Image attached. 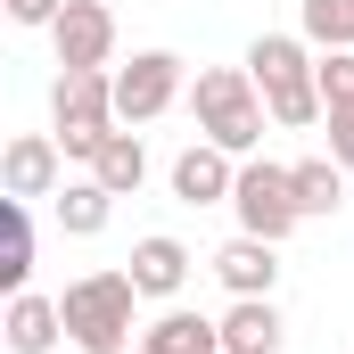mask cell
Segmentation results:
<instances>
[{
	"label": "cell",
	"instance_id": "obj_1",
	"mask_svg": "<svg viewBox=\"0 0 354 354\" xmlns=\"http://www.w3.org/2000/svg\"><path fill=\"white\" fill-rule=\"evenodd\" d=\"M248 75H256V91H264L272 124H288V132H305V124L330 115V107H322V58H313L305 33H256Z\"/></svg>",
	"mask_w": 354,
	"mask_h": 354
},
{
	"label": "cell",
	"instance_id": "obj_2",
	"mask_svg": "<svg viewBox=\"0 0 354 354\" xmlns=\"http://www.w3.org/2000/svg\"><path fill=\"white\" fill-rule=\"evenodd\" d=\"M189 115H198V140H214V149H231V157H256V140H264V91L248 66H206L198 83H189Z\"/></svg>",
	"mask_w": 354,
	"mask_h": 354
},
{
	"label": "cell",
	"instance_id": "obj_3",
	"mask_svg": "<svg viewBox=\"0 0 354 354\" xmlns=\"http://www.w3.org/2000/svg\"><path fill=\"white\" fill-rule=\"evenodd\" d=\"M132 305H140V288H132V272H83L66 297H58V313H66V338L83 354H132Z\"/></svg>",
	"mask_w": 354,
	"mask_h": 354
},
{
	"label": "cell",
	"instance_id": "obj_4",
	"mask_svg": "<svg viewBox=\"0 0 354 354\" xmlns=\"http://www.w3.org/2000/svg\"><path fill=\"white\" fill-rule=\"evenodd\" d=\"M50 124H58V149L66 157H99V140L115 132V75L107 66H66L50 83Z\"/></svg>",
	"mask_w": 354,
	"mask_h": 354
},
{
	"label": "cell",
	"instance_id": "obj_5",
	"mask_svg": "<svg viewBox=\"0 0 354 354\" xmlns=\"http://www.w3.org/2000/svg\"><path fill=\"white\" fill-rule=\"evenodd\" d=\"M231 206H239V231H256V239H272V248L305 223V206H297V174L272 165V157H248V165H239Z\"/></svg>",
	"mask_w": 354,
	"mask_h": 354
},
{
	"label": "cell",
	"instance_id": "obj_6",
	"mask_svg": "<svg viewBox=\"0 0 354 354\" xmlns=\"http://www.w3.org/2000/svg\"><path fill=\"white\" fill-rule=\"evenodd\" d=\"M181 99V58L174 50H140L132 66H115V124H157Z\"/></svg>",
	"mask_w": 354,
	"mask_h": 354
},
{
	"label": "cell",
	"instance_id": "obj_7",
	"mask_svg": "<svg viewBox=\"0 0 354 354\" xmlns=\"http://www.w3.org/2000/svg\"><path fill=\"white\" fill-rule=\"evenodd\" d=\"M58 157H66L58 132H17V140L0 149V198H25V206H33V198H58V189H66V181H58Z\"/></svg>",
	"mask_w": 354,
	"mask_h": 354
},
{
	"label": "cell",
	"instance_id": "obj_8",
	"mask_svg": "<svg viewBox=\"0 0 354 354\" xmlns=\"http://www.w3.org/2000/svg\"><path fill=\"white\" fill-rule=\"evenodd\" d=\"M239 165H248V157H231V149H214V140H189L174 157V198L181 206H231Z\"/></svg>",
	"mask_w": 354,
	"mask_h": 354
},
{
	"label": "cell",
	"instance_id": "obj_9",
	"mask_svg": "<svg viewBox=\"0 0 354 354\" xmlns=\"http://www.w3.org/2000/svg\"><path fill=\"white\" fill-rule=\"evenodd\" d=\"M50 41H58V66H107V50H115V8H107V0H66L58 25H50Z\"/></svg>",
	"mask_w": 354,
	"mask_h": 354
},
{
	"label": "cell",
	"instance_id": "obj_10",
	"mask_svg": "<svg viewBox=\"0 0 354 354\" xmlns=\"http://www.w3.org/2000/svg\"><path fill=\"white\" fill-rule=\"evenodd\" d=\"M214 280H223L231 297H272V280H280V248L256 239V231H239V239L214 248Z\"/></svg>",
	"mask_w": 354,
	"mask_h": 354
},
{
	"label": "cell",
	"instance_id": "obj_11",
	"mask_svg": "<svg viewBox=\"0 0 354 354\" xmlns=\"http://www.w3.org/2000/svg\"><path fill=\"white\" fill-rule=\"evenodd\" d=\"M280 346H288L280 305H272V297H231V313H223V354H280Z\"/></svg>",
	"mask_w": 354,
	"mask_h": 354
},
{
	"label": "cell",
	"instance_id": "obj_12",
	"mask_svg": "<svg viewBox=\"0 0 354 354\" xmlns=\"http://www.w3.org/2000/svg\"><path fill=\"white\" fill-rule=\"evenodd\" d=\"M132 288L140 297H181V280H189V248H181L174 231H149V239H132Z\"/></svg>",
	"mask_w": 354,
	"mask_h": 354
},
{
	"label": "cell",
	"instance_id": "obj_13",
	"mask_svg": "<svg viewBox=\"0 0 354 354\" xmlns=\"http://www.w3.org/2000/svg\"><path fill=\"white\" fill-rule=\"evenodd\" d=\"M140 354H223V322L174 305V313H157V322L140 330Z\"/></svg>",
	"mask_w": 354,
	"mask_h": 354
},
{
	"label": "cell",
	"instance_id": "obj_14",
	"mask_svg": "<svg viewBox=\"0 0 354 354\" xmlns=\"http://www.w3.org/2000/svg\"><path fill=\"white\" fill-rule=\"evenodd\" d=\"M66 338V313H58V297H33V288H17L8 297V354H50Z\"/></svg>",
	"mask_w": 354,
	"mask_h": 354
},
{
	"label": "cell",
	"instance_id": "obj_15",
	"mask_svg": "<svg viewBox=\"0 0 354 354\" xmlns=\"http://www.w3.org/2000/svg\"><path fill=\"white\" fill-rule=\"evenodd\" d=\"M50 206H58V231H66V239H99L107 214H115V189H107V181H66Z\"/></svg>",
	"mask_w": 354,
	"mask_h": 354
},
{
	"label": "cell",
	"instance_id": "obj_16",
	"mask_svg": "<svg viewBox=\"0 0 354 354\" xmlns=\"http://www.w3.org/2000/svg\"><path fill=\"white\" fill-rule=\"evenodd\" d=\"M91 181H107L115 198H132V189L149 181V149H140V132H107L99 157H91Z\"/></svg>",
	"mask_w": 354,
	"mask_h": 354
},
{
	"label": "cell",
	"instance_id": "obj_17",
	"mask_svg": "<svg viewBox=\"0 0 354 354\" xmlns=\"http://www.w3.org/2000/svg\"><path fill=\"white\" fill-rule=\"evenodd\" d=\"M288 174H297V206H305V223L346 206V165H338V157H297Z\"/></svg>",
	"mask_w": 354,
	"mask_h": 354
},
{
	"label": "cell",
	"instance_id": "obj_18",
	"mask_svg": "<svg viewBox=\"0 0 354 354\" xmlns=\"http://www.w3.org/2000/svg\"><path fill=\"white\" fill-rule=\"evenodd\" d=\"M297 25H305L313 50H354V0H305Z\"/></svg>",
	"mask_w": 354,
	"mask_h": 354
},
{
	"label": "cell",
	"instance_id": "obj_19",
	"mask_svg": "<svg viewBox=\"0 0 354 354\" xmlns=\"http://www.w3.org/2000/svg\"><path fill=\"white\" fill-rule=\"evenodd\" d=\"M322 107H354V50H322Z\"/></svg>",
	"mask_w": 354,
	"mask_h": 354
},
{
	"label": "cell",
	"instance_id": "obj_20",
	"mask_svg": "<svg viewBox=\"0 0 354 354\" xmlns=\"http://www.w3.org/2000/svg\"><path fill=\"white\" fill-rule=\"evenodd\" d=\"M322 124H330V157H338V165L354 174V107H330Z\"/></svg>",
	"mask_w": 354,
	"mask_h": 354
},
{
	"label": "cell",
	"instance_id": "obj_21",
	"mask_svg": "<svg viewBox=\"0 0 354 354\" xmlns=\"http://www.w3.org/2000/svg\"><path fill=\"white\" fill-rule=\"evenodd\" d=\"M58 8H66V0H8L17 25H58Z\"/></svg>",
	"mask_w": 354,
	"mask_h": 354
}]
</instances>
